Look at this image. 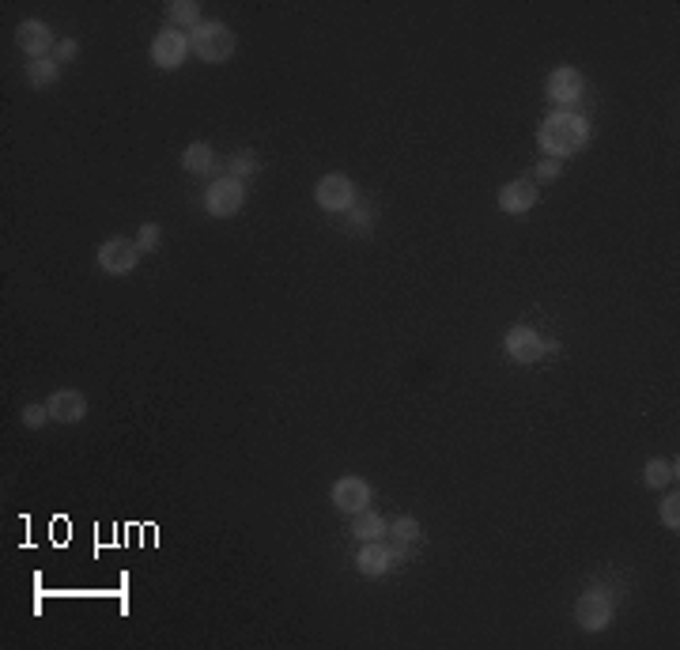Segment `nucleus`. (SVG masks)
I'll list each match as a JSON object with an SVG mask.
<instances>
[{"label":"nucleus","mask_w":680,"mask_h":650,"mask_svg":"<svg viewBox=\"0 0 680 650\" xmlns=\"http://www.w3.org/2000/svg\"><path fill=\"white\" fill-rule=\"evenodd\" d=\"M136 250L140 254H155L159 250V242H163V231H159V223H140V231H136Z\"/></svg>","instance_id":"obj_21"},{"label":"nucleus","mask_w":680,"mask_h":650,"mask_svg":"<svg viewBox=\"0 0 680 650\" xmlns=\"http://www.w3.org/2000/svg\"><path fill=\"white\" fill-rule=\"evenodd\" d=\"M189 50H193V57H201L204 65H227L235 57V31L220 19L201 23V27L189 31Z\"/></svg>","instance_id":"obj_2"},{"label":"nucleus","mask_w":680,"mask_h":650,"mask_svg":"<svg viewBox=\"0 0 680 650\" xmlns=\"http://www.w3.org/2000/svg\"><path fill=\"white\" fill-rule=\"evenodd\" d=\"M677 477H680L677 458H650V462L643 465L646 488H669V484H677Z\"/></svg>","instance_id":"obj_15"},{"label":"nucleus","mask_w":680,"mask_h":650,"mask_svg":"<svg viewBox=\"0 0 680 650\" xmlns=\"http://www.w3.org/2000/svg\"><path fill=\"white\" fill-rule=\"evenodd\" d=\"M503 348H507L510 360L522 363V367L544 360L548 352H556V344L544 341V337L537 333V329H533V325H522V322L510 325V329H507V337H503Z\"/></svg>","instance_id":"obj_5"},{"label":"nucleus","mask_w":680,"mask_h":650,"mask_svg":"<svg viewBox=\"0 0 680 650\" xmlns=\"http://www.w3.org/2000/svg\"><path fill=\"white\" fill-rule=\"evenodd\" d=\"M95 261H99V269L106 276H129L136 269V261H140V250H136V242L114 235V239H106L99 246Z\"/></svg>","instance_id":"obj_9"},{"label":"nucleus","mask_w":680,"mask_h":650,"mask_svg":"<svg viewBox=\"0 0 680 650\" xmlns=\"http://www.w3.org/2000/svg\"><path fill=\"white\" fill-rule=\"evenodd\" d=\"M586 144H590V121L575 114V110H552L537 125V148L548 159H560L563 163V159L582 152Z\"/></svg>","instance_id":"obj_1"},{"label":"nucleus","mask_w":680,"mask_h":650,"mask_svg":"<svg viewBox=\"0 0 680 650\" xmlns=\"http://www.w3.org/2000/svg\"><path fill=\"white\" fill-rule=\"evenodd\" d=\"M254 171H257V159L250 152H238V155H231V159H227V174H231V178H238V182H246V178H250Z\"/></svg>","instance_id":"obj_23"},{"label":"nucleus","mask_w":680,"mask_h":650,"mask_svg":"<svg viewBox=\"0 0 680 650\" xmlns=\"http://www.w3.org/2000/svg\"><path fill=\"white\" fill-rule=\"evenodd\" d=\"M19 416H23V428H31V431H42L46 424H53L50 409H46V405H27V409L19 412Z\"/></svg>","instance_id":"obj_24"},{"label":"nucleus","mask_w":680,"mask_h":650,"mask_svg":"<svg viewBox=\"0 0 680 650\" xmlns=\"http://www.w3.org/2000/svg\"><path fill=\"white\" fill-rule=\"evenodd\" d=\"M612 616H616V601L605 586H590V590H582L575 601V624L582 632H605L612 624Z\"/></svg>","instance_id":"obj_4"},{"label":"nucleus","mask_w":680,"mask_h":650,"mask_svg":"<svg viewBox=\"0 0 680 650\" xmlns=\"http://www.w3.org/2000/svg\"><path fill=\"white\" fill-rule=\"evenodd\" d=\"M352 223H356V227H367L371 216H367V212H352Z\"/></svg>","instance_id":"obj_27"},{"label":"nucleus","mask_w":680,"mask_h":650,"mask_svg":"<svg viewBox=\"0 0 680 650\" xmlns=\"http://www.w3.org/2000/svg\"><path fill=\"white\" fill-rule=\"evenodd\" d=\"M53 31L50 23L42 19H23L16 27V50L27 53V61H38V57H53Z\"/></svg>","instance_id":"obj_10"},{"label":"nucleus","mask_w":680,"mask_h":650,"mask_svg":"<svg viewBox=\"0 0 680 650\" xmlns=\"http://www.w3.org/2000/svg\"><path fill=\"white\" fill-rule=\"evenodd\" d=\"M189 35L186 31H178V27H163L159 35L152 38V65L159 72H174V69H182L186 65V57H189Z\"/></svg>","instance_id":"obj_7"},{"label":"nucleus","mask_w":680,"mask_h":650,"mask_svg":"<svg viewBox=\"0 0 680 650\" xmlns=\"http://www.w3.org/2000/svg\"><path fill=\"white\" fill-rule=\"evenodd\" d=\"M544 95H548V103L552 106L571 110V106L586 95V76H582L575 65H560V69L548 72V80H544Z\"/></svg>","instance_id":"obj_8"},{"label":"nucleus","mask_w":680,"mask_h":650,"mask_svg":"<svg viewBox=\"0 0 680 650\" xmlns=\"http://www.w3.org/2000/svg\"><path fill=\"white\" fill-rule=\"evenodd\" d=\"M658 518H662V526L665 530H680V496H677V488H673V496H665L662 503H658Z\"/></svg>","instance_id":"obj_22"},{"label":"nucleus","mask_w":680,"mask_h":650,"mask_svg":"<svg viewBox=\"0 0 680 650\" xmlns=\"http://www.w3.org/2000/svg\"><path fill=\"white\" fill-rule=\"evenodd\" d=\"M537 182L533 178H514V182H507V186L499 189V197H495V205H499V212H507V216H526V212H533V205H537Z\"/></svg>","instance_id":"obj_11"},{"label":"nucleus","mask_w":680,"mask_h":650,"mask_svg":"<svg viewBox=\"0 0 680 650\" xmlns=\"http://www.w3.org/2000/svg\"><path fill=\"white\" fill-rule=\"evenodd\" d=\"M393 548H397V556H405V548L420 545V537H424V526H420V518H412V514H401V518H393Z\"/></svg>","instance_id":"obj_17"},{"label":"nucleus","mask_w":680,"mask_h":650,"mask_svg":"<svg viewBox=\"0 0 680 650\" xmlns=\"http://www.w3.org/2000/svg\"><path fill=\"white\" fill-rule=\"evenodd\" d=\"M76 57H80V42H76V38H65V42L53 46V61H57V65H68V61H76Z\"/></svg>","instance_id":"obj_25"},{"label":"nucleus","mask_w":680,"mask_h":650,"mask_svg":"<svg viewBox=\"0 0 680 650\" xmlns=\"http://www.w3.org/2000/svg\"><path fill=\"white\" fill-rule=\"evenodd\" d=\"M27 80L34 87H53L61 80V65L53 57H38V61H27Z\"/></svg>","instance_id":"obj_20"},{"label":"nucleus","mask_w":680,"mask_h":650,"mask_svg":"<svg viewBox=\"0 0 680 650\" xmlns=\"http://www.w3.org/2000/svg\"><path fill=\"white\" fill-rule=\"evenodd\" d=\"M167 19L178 27V31H193V27H201L204 19H201V4L197 0H170L167 4Z\"/></svg>","instance_id":"obj_19"},{"label":"nucleus","mask_w":680,"mask_h":650,"mask_svg":"<svg viewBox=\"0 0 680 650\" xmlns=\"http://www.w3.org/2000/svg\"><path fill=\"white\" fill-rule=\"evenodd\" d=\"M46 409H50V420L53 424H80L87 416V397L76 390V386H65V390H53L50 401H46Z\"/></svg>","instance_id":"obj_12"},{"label":"nucleus","mask_w":680,"mask_h":650,"mask_svg":"<svg viewBox=\"0 0 680 650\" xmlns=\"http://www.w3.org/2000/svg\"><path fill=\"white\" fill-rule=\"evenodd\" d=\"M314 205L322 208V212H352L356 208V182L348 178V174H322L318 178V186H314Z\"/></svg>","instance_id":"obj_6"},{"label":"nucleus","mask_w":680,"mask_h":650,"mask_svg":"<svg viewBox=\"0 0 680 650\" xmlns=\"http://www.w3.org/2000/svg\"><path fill=\"white\" fill-rule=\"evenodd\" d=\"M397 560V548L386 541H363L356 552V571L363 579H382Z\"/></svg>","instance_id":"obj_14"},{"label":"nucleus","mask_w":680,"mask_h":650,"mask_svg":"<svg viewBox=\"0 0 680 650\" xmlns=\"http://www.w3.org/2000/svg\"><path fill=\"white\" fill-rule=\"evenodd\" d=\"M333 507H337L340 514H359L371 507V484L363 477H340L337 484H333Z\"/></svg>","instance_id":"obj_13"},{"label":"nucleus","mask_w":680,"mask_h":650,"mask_svg":"<svg viewBox=\"0 0 680 650\" xmlns=\"http://www.w3.org/2000/svg\"><path fill=\"white\" fill-rule=\"evenodd\" d=\"M216 163H220V159H216L208 140H193L186 152H182V167H186L189 174H212Z\"/></svg>","instance_id":"obj_16"},{"label":"nucleus","mask_w":680,"mask_h":650,"mask_svg":"<svg viewBox=\"0 0 680 650\" xmlns=\"http://www.w3.org/2000/svg\"><path fill=\"white\" fill-rule=\"evenodd\" d=\"M242 205H246V182H238L231 174L212 178L208 189H204V212L212 220H231V216L242 212Z\"/></svg>","instance_id":"obj_3"},{"label":"nucleus","mask_w":680,"mask_h":650,"mask_svg":"<svg viewBox=\"0 0 680 650\" xmlns=\"http://www.w3.org/2000/svg\"><path fill=\"white\" fill-rule=\"evenodd\" d=\"M533 174H537V178H544V182H556V178L563 174V163H560V159H548V155H544Z\"/></svg>","instance_id":"obj_26"},{"label":"nucleus","mask_w":680,"mask_h":650,"mask_svg":"<svg viewBox=\"0 0 680 650\" xmlns=\"http://www.w3.org/2000/svg\"><path fill=\"white\" fill-rule=\"evenodd\" d=\"M352 537H359V545L363 541H382L386 537V518L378 511H359V514H352Z\"/></svg>","instance_id":"obj_18"}]
</instances>
